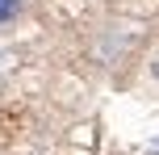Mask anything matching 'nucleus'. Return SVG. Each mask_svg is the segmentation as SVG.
<instances>
[{"label": "nucleus", "mask_w": 159, "mask_h": 155, "mask_svg": "<svg viewBox=\"0 0 159 155\" xmlns=\"http://www.w3.org/2000/svg\"><path fill=\"white\" fill-rule=\"evenodd\" d=\"M17 8H21V0H0V25H4V21H13V17H17Z\"/></svg>", "instance_id": "obj_1"}, {"label": "nucleus", "mask_w": 159, "mask_h": 155, "mask_svg": "<svg viewBox=\"0 0 159 155\" xmlns=\"http://www.w3.org/2000/svg\"><path fill=\"white\" fill-rule=\"evenodd\" d=\"M151 71H155V75H159V63H151Z\"/></svg>", "instance_id": "obj_3"}, {"label": "nucleus", "mask_w": 159, "mask_h": 155, "mask_svg": "<svg viewBox=\"0 0 159 155\" xmlns=\"http://www.w3.org/2000/svg\"><path fill=\"white\" fill-rule=\"evenodd\" d=\"M143 155H159V139H151V143H147V147H143Z\"/></svg>", "instance_id": "obj_2"}]
</instances>
